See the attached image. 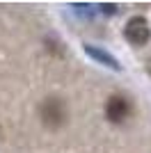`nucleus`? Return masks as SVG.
I'll use <instances>...</instances> for the list:
<instances>
[{
    "label": "nucleus",
    "mask_w": 151,
    "mask_h": 153,
    "mask_svg": "<svg viewBox=\"0 0 151 153\" xmlns=\"http://www.w3.org/2000/svg\"><path fill=\"white\" fill-rule=\"evenodd\" d=\"M124 34H126V41L133 46H144L151 37V30H149V23H147L144 16H133L124 27Z\"/></svg>",
    "instance_id": "nucleus-1"
},
{
    "label": "nucleus",
    "mask_w": 151,
    "mask_h": 153,
    "mask_svg": "<svg viewBox=\"0 0 151 153\" xmlns=\"http://www.w3.org/2000/svg\"><path fill=\"white\" fill-rule=\"evenodd\" d=\"M41 117H44L46 126H60L67 119V110H64V103L57 101V98H48V101L41 105Z\"/></svg>",
    "instance_id": "nucleus-2"
},
{
    "label": "nucleus",
    "mask_w": 151,
    "mask_h": 153,
    "mask_svg": "<svg viewBox=\"0 0 151 153\" xmlns=\"http://www.w3.org/2000/svg\"><path fill=\"white\" fill-rule=\"evenodd\" d=\"M131 114V103L124 96H110L105 103V117L112 123H121L126 117Z\"/></svg>",
    "instance_id": "nucleus-3"
},
{
    "label": "nucleus",
    "mask_w": 151,
    "mask_h": 153,
    "mask_svg": "<svg viewBox=\"0 0 151 153\" xmlns=\"http://www.w3.org/2000/svg\"><path fill=\"white\" fill-rule=\"evenodd\" d=\"M85 51H87L94 59H99V62H105L108 66H112V69H119V64H117V59H114L112 55H108V53L99 51V48H94V46H85Z\"/></svg>",
    "instance_id": "nucleus-4"
},
{
    "label": "nucleus",
    "mask_w": 151,
    "mask_h": 153,
    "mask_svg": "<svg viewBox=\"0 0 151 153\" xmlns=\"http://www.w3.org/2000/svg\"><path fill=\"white\" fill-rule=\"evenodd\" d=\"M149 73H151V62H149Z\"/></svg>",
    "instance_id": "nucleus-5"
}]
</instances>
